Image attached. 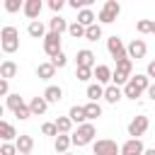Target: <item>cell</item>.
Segmentation results:
<instances>
[{
    "label": "cell",
    "mask_w": 155,
    "mask_h": 155,
    "mask_svg": "<svg viewBox=\"0 0 155 155\" xmlns=\"http://www.w3.org/2000/svg\"><path fill=\"white\" fill-rule=\"evenodd\" d=\"M153 82H150V78L145 75V73H136L131 80H128V85L124 87V97H128V99H138L143 92H148V87H150Z\"/></svg>",
    "instance_id": "6da1fadb"
},
{
    "label": "cell",
    "mask_w": 155,
    "mask_h": 155,
    "mask_svg": "<svg viewBox=\"0 0 155 155\" xmlns=\"http://www.w3.org/2000/svg\"><path fill=\"white\" fill-rule=\"evenodd\" d=\"M0 48L5 53H15L19 48V31H17V27L7 24V27L0 29Z\"/></svg>",
    "instance_id": "7a4b0ae2"
},
{
    "label": "cell",
    "mask_w": 155,
    "mask_h": 155,
    "mask_svg": "<svg viewBox=\"0 0 155 155\" xmlns=\"http://www.w3.org/2000/svg\"><path fill=\"white\" fill-rule=\"evenodd\" d=\"M94 136H97V128H94V124H92V121H87V124L78 126V128L70 133V138H73V145H78V148H82V145H90V143L94 140Z\"/></svg>",
    "instance_id": "3957f363"
},
{
    "label": "cell",
    "mask_w": 155,
    "mask_h": 155,
    "mask_svg": "<svg viewBox=\"0 0 155 155\" xmlns=\"http://www.w3.org/2000/svg\"><path fill=\"white\" fill-rule=\"evenodd\" d=\"M131 78H133V61H131V58L119 61V63H116V68H114V80H111V85L126 87Z\"/></svg>",
    "instance_id": "277c9868"
},
{
    "label": "cell",
    "mask_w": 155,
    "mask_h": 155,
    "mask_svg": "<svg viewBox=\"0 0 155 155\" xmlns=\"http://www.w3.org/2000/svg\"><path fill=\"white\" fill-rule=\"evenodd\" d=\"M107 51H109V56L119 63V61H124V58H128V51H126V44H124V39L121 36H109L107 39Z\"/></svg>",
    "instance_id": "5b68a950"
},
{
    "label": "cell",
    "mask_w": 155,
    "mask_h": 155,
    "mask_svg": "<svg viewBox=\"0 0 155 155\" xmlns=\"http://www.w3.org/2000/svg\"><path fill=\"white\" fill-rule=\"evenodd\" d=\"M119 12H121V5H119L116 0H107V2L102 5V10H99L97 19H99V24H111V22L119 17Z\"/></svg>",
    "instance_id": "8992f818"
},
{
    "label": "cell",
    "mask_w": 155,
    "mask_h": 155,
    "mask_svg": "<svg viewBox=\"0 0 155 155\" xmlns=\"http://www.w3.org/2000/svg\"><path fill=\"white\" fill-rule=\"evenodd\" d=\"M92 150L94 155H121V145L111 138H99L92 143Z\"/></svg>",
    "instance_id": "52a82bcc"
},
{
    "label": "cell",
    "mask_w": 155,
    "mask_h": 155,
    "mask_svg": "<svg viewBox=\"0 0 155 155\" xmlns=\"http://www.w3.org/2000/svg\"><path fill=\"white\" fill-rule=\"evenodd\" d=\"M148 128H150L148 116H145V114H138V116H133L131 124H128V136H131V138H140Z\"/></svg>",
    "instance_id": "ba28073f"
},
{
    "label": "cell",
    "mask_w": 155,
    "mask_h": 155,
    "mask_svg": "<svg viewBox=\"0 0 155 155\" xmlns=\"http://www.w3.org/2000/svg\"><path fill=\"white\" fill-rule=\"evenodd\" d=\"M61 51H63V48H61V34L48 31V34H46V39H44V53H46V56H51V58H56Z\"/></svg>",
    "instance_id": "9c48e42d"
},
{
    "label": "cell",
    "mask_w": 155,
    "mask_h": 155,
    "mask_svg": "<svg viewBox=\"0 0 155 155\" xmlns=\"http://www.w3.org/2000/svg\"><path fill=\"white\" fill-rule=\"evenodd\" d=\"M126 51H128V58H131V61H140V58H145V53H148V44H145L143 39H133L131 44H126Z\"/></svg>",
    "instance_id": "30bf717a"
},
{
    "label": "cell",
    "mask_w": 155,
    "mask_h": 155,
    "mask_svg": "<svg viewBox=\"0 0 155 155\" xmlns=\"http://www.w3.org/2000/svg\"><path fill=\"white\" fill-rule=\"evenodd\" d=\"M94 80H97L99 85L109 87V85H111V80H114V70H111L109 65L99 63V65H94Z\"/></svg>",
    "instance_id": "8fae6325"
},
{
    "label": "cell",
    "mask_w": 155,
    "mask_h": 155,
    "mask_svg": "<svg viewBox=\"0 0 155 155\" xmlns=\"http://www.w3.org/2000/svg\"><path fill=\"white\" fill-rule=\"evenodd\" d=\"M41 10H44V2L41 0H24V17L27 19H31V22H36L39 19V15H41Z\"/></svg>",
    "instance_id": "7c38bea8"
},
{
    "label": "cell",
    "mask_w": 155,
    "mask_h": 155,
    "mask_svg": "<svg viewBox=\"0 0 155 155\" xmlns=\"http://www.w3.org/2000/svg\"><path fill=\"white\" fill-rule=\"evenodd\" d=\"M143 153H145V145L140 138H128L121 145V155H143Z\"/></svg>",
    "instance_id": "4fadbf2b"
},
{
    "label": "cell",
    "mask_w": 155,
    "mask_h": 155,
    "mask_svg": "<svg viewBox=\"0 0 155 155\" xmlns=\"http://www.w3.org/2000/svg\"><path fill=\"white\" fill-rule=\"evenodd\" d=\"M121 99H124V87H119V85L104 87V102L107 104H119Z\"/></svg>",
    "instance_id": "5bb4252c"
},
{
    "label": "cell",
    "mask_w": 155,
    "mask_h": 155,
    "mask_svg": "<svg viewBox=\"0 0 155 155\" xmlns=\"http://www.w3.org/2000/svg\"><path fill=\"white\" fill-rule=\"evenodd\" d=\"M75 63H78V68H94V53L90 48H80L75 56Z\"/></svg>",
    "instance_id": "9a60e30c"
},
{
    "label": "cell",
    "mask_w": 155,
    "mask_h": 155,
    "mask_svg": "<svg viewBox=\"0 0 155 155\" xmlns=\"http://www.w3.org/2000/svg\"><path fill=\"white\" fill-rule=\"evenodd\" d=\"M48 104H58L61 99H63V87H58V85H48L46 90H44V94H41Z\"/></svg>",
    "instance_id": "2e32d148"
},
{
    "label": "cell",
    "mask_w": 155,
    "mask_h": 155,
    "mask_svg": "<svg viewBox=\"0 0 155 155\" xmlns=\"http://www.w3.org/2000/svg\"><path fill=\"white\" fill-rule=\"evenodd\" d=\"M0 138H2V143H15L19 136L10 121H0Z\"/></svg>",
    "instance_id": "e0dca14e"
},
{
    "label": "cell",
    "mask_w": 155,
    "mask_h": 155,
    "mask_svg": "<svg viewBox=\"0 0 155 155\" xmlns=\"http://www.w3.org/2000/svg\"><path fill=\"white\" fill-rule=\"evenodd\" d=\"M73 145V138L70 136H65V133H61L58 138H53V150L58 153V155H65V153H70L68 148Z\"/></svg>",
    "instance_id": "ac0fdd59"
},
{
    "label": "cell",
    "mask_w": 155,
    "mask_h": 155,
    "mask_svg": "<svg viewBox=\"0 0 155 155\" xmlns=\"http://www.w3.org/2000/svg\"><path fill=\"white\" fill-rule=\"evenodd\" d=\"M29 109H31L34 116H44L46 109H48V102H46L44 97H31V99H29Z\"/></svg>",
    "instance_id": "d6986e66"
},
{
    "label": "cell",
    "mask_w": 155,
    "mask_h": 155,
    "mask_svg": "<svg viewBox=\"0 0 155 155\" xmlns=\"http://www.w3.org/2000/svg\"><path fill=\"white\" fill-rule=\"evenodd\" d=\"M15 145H17L19 155H24V153H31V148H34V138H31L29 133H19V138L15 140Z\"/></svg>",
    "instance_id": "ffe728a7"
},
{
    "label": "cell",
    "mask_w": 155,
    "mask_h": 155,
    "mask_svg": "<svg viewBox=\"0 0 155 155\" xmlns=\"http://www.w3.org/2000/svg\"><path fill=\"white\" fill-rule=\"evenodd\" d=\"M68 27H70V24H68L61 15H53V17L48 19V29H51L53 34H63V31H68Z\"/></svg>",
    "instance_id": "44dd1931"
},
{
    "label": "cell",
    "mask_w": 155,
    "mask_h": 155,
    "mask_svg": "<svg viewBox=\"0 0 155 155\" xmlns=\"http://www.w3.org/2000/svg\"><path fill=\"white\" fill-rule=\"evenodd\" d=\"M53 75H56V65H53L51 61L39 63V68H36V78H39V80H51Z\"/></svg>",
    "instance_id": "7402d4cb"
},
{
    "label": "cell",
    "mask_w": 155,
    "mask_h": 155,
    "mask_svg": "<svg viewBox=\"0 0 155 155\" xmlns=\"http://www.w3.org/2000/svg\"><path fill=\"white\" fill-rule=\"evenodd\" d=\"M85 94H87L90 102H99V99H104V85H99V82H90Z\"/></svg>",
    "instance_id": "603a6c76"
},
{
    "label": "cell",
    "mask_w": 155,
    "mask_h": 155,
    "mask_svg": "<svg viewBox=\"0 0 155 155\" xmlns=\"http://www.w3.org/2000/svg\"><path fill=\"white\" fill-rule=\"evenodd\" d=\"M68 116H70V121H73V124H78V126L87 124V116H85V107H80V104H73V107H70V111H68Z\"/></svg>",
    "instance_id": "cb8c5ba5"
},
{
    "label": "cell",
    "mask_w": 155,
    "mask_h": 155,
    "mask_svg": "<svg viewBox=\"0 0 155 155\" xmlns=\"http://www.w3.org/2000/svg\"><path fill=\"white\" fill-rule=\"evenodd\" d=\"M78 22H80V24H82V27L87 29V27L97 24V15H94V12L90 10V7H87V10H80V12H78Z\"/></svg>",
    "instance_id": "d4e9b609"
},
{
    "label": "cell",
    "mask_w": 155,
    "mask_h": 155,
    "mask_svg": "<svg viewBox=\"0 0 155 155\" xmlns=\"http://www.w3.org/2000/svg\"><path fill=\"white\" fill-rule=\"evenodd\" d=\"M27 34L31 36V39H46V27L36 19V22H29V27H27Z\"/></svg>",
    "instance_id": "484cf974"
},
{
    "label": "cell",
    "mask_w": 155,
    "mask_h": 155,
    "mask_svg": "<svg viewBox=\"0 0 155 155\" xmlns=\"http://www.w3.org/2000/svg\"><path fill=\"white\" fill-rule=\"evenodd\" d=\"M17 75V63L15 61H2V65H0V78L2 80H10V78H15Z\"/></svg>",
    "instance_id": "4316f807"
},
{
    "label": "cell",
    "mask_w": 155,
    "mask_h": 155,
    "mask_svg": "<svg viewBox=\"0 0 155 155\" xmlns=\"http://www.w3.org/2000/svg\"><path fill=\"white\" fill-rule=\"evenodd\" d=\"M85 116H87V121L99 119V116H102V104H99V102H87V104H85Z\"/></svg>",
    "instance_id": "83f0119b"
},
{
    "label": "cell",
    "mask_w": 155,
    "mask_h": 155,
    "mask_svg": "<svg viewBox=\"0 0 155 155\" xmlns=\"http://www.w3.org/2000/svg\"><path fill=\"white\" fill-rule=\"evenodd\" d=\"M56 128H58V133L70 136V131H73V121H70V116H58V119H56Z\"/></svg>",
    "instance_id": "f1b7e54d"
},
{
    "label": "cell",
    "mask_w": 155,
    "mask_h": 155,
    "mask_svg": "<svg viewBox=\"0 0 155 155\" xmlns=\"http://www.w3.org/2000/svg\"><path fill=\"white\" fill-rule=\"evenodd\" d=\"M22 104H24V99H22L19 94H10V97H5V107H7L12 114H15V111H17Z\"/></svg>",
    "instance_id": "f546056e"
},
{
    "label": "cell",
    "mask_w": 155,
    "mask_h": 155,
    "mask_svg": "<svg viewBox=\"0 0 155 155\" xmlns=\"http://www.w3.org/2000/svg\"><path fill=\"white\" fill-rule=\"evenodd\" d=\"M153 24H155V19H138L136 22V31L138 34H153Z\"/></svg>",
    "instance_id": "4dcf8cb0"
},
{
    "label": "cell",
    "mask_w": 155,
    "mask_h": 155,
    "mask_svg": "<svg viewBox=\"0 0 155 155\" xmlns=\"http://www.w3.org/2000/svg\"><path fill=\"white\" fill-rule=\"evenodd\" d=\"M85 31H87V29H85V27H82L78 19H75V22L68 27V34H70L73 39H85Z\"/></svg>",
    "instance_id": "1f68e13d"
},
{
    "label": "cell",
    "mask_w": 155,
    "mask_h": 155,
    "mask_svg": "<svg viewBox=\"0 0 155 155\" xmlns=\"http://www.w3.org/2000/svg\"><path fill=\"white\" fill-rule=\"evenodd\" d=\"M85 39H87V41H99V39H102V24H92V27H87Z\"/></svg>",
    "instance_id": "d6a6232c"
},
{
    "label": "cell",
    "mask_w": 155,
    "mask_h": 155,
    "mask_svg": "<svg viewBox=\"0 0 155 155\" xmlns=\"http://www.w3.org/2000/svg\"><path fill=\"white\" fill-rule=\"evenodd\" d=\"M75 78L80 82H87L90 78H94V68H75Z\"/></svg>",
    "instance_id": "836d02e7"
},
{
    "label": "cell",
    "mask_w": 155,
    "mask_h": 155,
    "mask_svg": "<svg viewBox=\"0 0 155 155\" xmlns=\"http://www.w3.org/2000/svg\"><path fill=\"white\" fill-rule=\"evenodd\" d=\"M41 133H44V136H51V138H58V136H61L58 128H56V121H46V124L41 126Z\"/></svg>",
    "instance_id": "e575fe53"
},
{
    "label": "cell",
    "mask_w": 155,
    "mask_h": 155,
    "mask_svg": "<svg viewBox=\"0 0 155 155\" xmlns=\"http://www.w3.org/2000/svg\"><path fill=\"white\" fill-rule=\"evenodd\" d=\"M90 5H92V0H68V7H73V10H78V12H80V10H87Z\"/></svg>",
    "instance_id": "d590c367"
},
{
    "label": "cell",
    "mask_w": 155,
    "mask_h": 155,
    "mask_svg": "<svg viewBox=\"0 0 155 155\" xmlns=\"http://www.w3.org/2000/svg\"><path fill=\"white\" fill-rule=\"evenodd\" d=\"M5 10L7 12H19V10H24V2L22 0H5Z\"/></svg>",
    "instance_id": "8d00e7d4"
},
{
    "label": "cell",
    "mask_w": 155,
    "mask_h": 155,
    "mask_svg": "<svg viewBox=\"0 0 155 155\" xmlns=\"http://www.w3.org/2000/svg\"><path fill=\"white\" fill-rule=\"evenodd\" d=\"M15 116H17L19 121H27V119H29V116H34V114H31V109H29V104H22V107H19V109L15 111Z\"/></svg>",
    "instance_id": "74e56055"
},
{
    "label": "cell",
    "mask_w": 155,
    "mask_h": 155,
    "mask_svg": "<svg viewBox=\"0 0 155 155\" xmlns=\"http://www.w3.org/2000/svg\"><path fill=\"white\" fill-rule=\"evenodd\" d=\"M0 155H19V150H17L15 143H2L0 145Z\"/></svg>",
    "instance_id": "f35d334b"
},
{
    "label": "cell",
    "mask_w": 155,
    "mask_h": 155,
    "mask_svg": "<svg viewBox=\"0 0 155 155\" xmlns=\"http://www.w3.org/2000/svg\"><path fill=\"white\" fill-rule=\"evenodd\" d=\"M51 63H53L56 68H65V65H68V56H65V53L61 51V53H58L56 58H51Z\"/></svg>",
    "instance_id": "ab89813d"
},
{
    "label": "cell",
    "mask_w": 155,
    "mask_h": 155,
    "mask_svg": "<svg viewBox=\"0 0 155 155\" xmlns=\"http://www.w3.org/2000/svg\"><path fill=\"white\" fill-rule=\"evenodd\" d=\"M48 7H51V10L56 12V15H58V12H61V10L65 7V0H48Z\"/></svg>",
    "instance_id": "60d3db41"
},
{
    "label": "cell",
    "mask_w": 155,
    "mask_h": 155,
    "mask_svg": "<svg viewBox=\"0 0 155 155\" xmlns=\"http://www.w3.org/2000/svg\"><path fill=\"white\" fill-rule=\"evenodd\" d=\"M0 94L10 97V80H0Z\"/></svg>",
    "instance_id": "b9f144b4"
},
{
    "label": "cell",
    "mask_w": 155,
    "mask_h": 155,
    "mask_svg": "<svg viewBox=\"0 0 155 155\" xmlns=\"http://www.w3.org/2000/svg\"><path fill=\"white\" fill-rule=\"evenodd\" d=\"M145 75H148V78H155V58L148 63V68H145Z\"/></svg>",
    "instance_id": "7bdbcfd3"
},
{
    "label": "cell",
    "mask_w": 155,
    "mask_h": 155,
    "mask_svg": "<svg viewBox=\"0 0 155 155\" xmlns=\"http://www.w3.org/2000/svg\"><path fill=\"white\" fill-rule=\"evenodd\" d=\"M145 94H148V97H150V99H153V102H155V82H153V85H150V87H148V92H145Z\"/></svg>",
    "instance_id": "ee69618b"
},
{
    "label": "cell",
    "mask_w": 155,
    "mask_h": 155,
    "mask_svg": "<svg viewBox=\"0 0 155 155\" xmlns=\"http://www.w3.org/2000/svg\"><path fill=\"white\" fill-rule=\"evenodd\" d=\"M143 155H155V148H145V153Z\"/></svg>",
    "instance_id": "f6af8a7d"
},
{
    "label": "cell",
    "mask_w": 155,
    "mask_h": 155,
    "mask_svg": "<svg viewBox=\"0 0 155 155\" xmlns=\"http://www.w3.org/2000/svg\"><path fill=\"white\" fill-rule=\"evenodd\" d=\"M153 34H155V24H153Z\"/></svg>",
    "instance_id": "bcb514c9"
},
{
    "label": "cell",
    "mask_w": 155,
    "mask_h": 155,
    "mask_svg": "<svg viewBox=\"0 0 155 155\" xmlns=\"http://www.w3.org/2000/svg\"><path fill=\"white\" fill-rule=\"evenodd\" d=\"M24 155H31V153H24Z\"/></svg>",
    "instance_id": "7dc6e473"
},
{
    "label": "cell",
    "mask_w": 155,
    "mask_h": 155,
    "mask_svg": "<svg viewBox=\"0 0 155 155\" xmlns=\"http://www.w3.org/2000/svg\"><path fill=\"white\" fill-rule=\"evenodd\" d=\"M65 155H73V153H65Z\"/></svg>",
    "instance_id": "c3c4849f"
}]
</instances>
